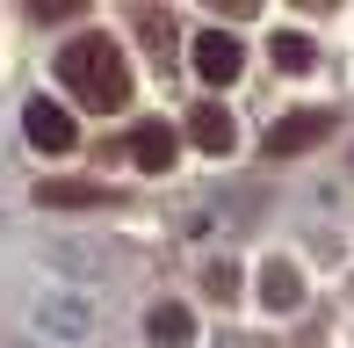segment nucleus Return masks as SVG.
<instances>
[{
    "label": "nucleus",
    "mask_w": 354,
    "mask_h": 348,
    "mask_svg": "<svg viewBox=\"0 0 354 348\" xmlns=\"http://www.w3.org/2000/svg\"><path fill=\"white\" fill-rule=\"evenodd\" d=\"M58 80L87 109H123L131 102V58H123L116 37H73L66 51H58Z\"/></svg>",
    "instance_id": "f257e3e1"
},
{
    "label": "nucleus",
    "mask_w": 354,
    "mask_h": 348,
    "mask_svg": "<svg viewBox=\"0 0 354 348\" xmlns=\"http://www.w3.org/2000/svg\"><path fill=\"white\" fill-rule=\"evenodd\" d=\"M188 51H196V73H203L210 87H232L239 73H246V44H239L232 29H203Z\"/></svg>",
    "instance_id": "f03ea898"
},
{
    "label": "nucleus",
    "mask_w": 354,
    "mask_h": 348,
    "mask_svg": "<svg viewBox=\"0 0 354 348\" xmlns=\"http://www.w3.org/2000/svg\"><path fill=\"white\" fill-rule=\"evenodd\" d=\"M22 131H29V146H37V153H73V146H80L73 109H58L51 94H37V102L22 109Z\"/></svg>",
    "instance_id": "7ed1b4c3"
},
{
    "label": "nucleus",
    "mask_w": 354,
    "mask_h": 348,
    "mask_svg": "<svg viewBox=\"0 0 354 348\" xmlns=\"http://www.w3.org/2000/svg\"><path fill=\"white\" fill-rule=\"evenodd\" d=\"M333 138V109H297V116H282L275 131H268V153L275 160H289V153H311Z\"/></svg>",
    "instance_id": "20e7f679"
},
{
    "label": "nucleus",
    "mask_w": 354,
    "mask_h": 348,
    "mask_svg": "<svg viewBox=\"0 0 354 348\" xmlns=\"http://www.w3.org/2000/svg\"><path fill=\"white\" fill-rule=\"evenodd\" d=\"M37 203H51V211H109V203H116V189H94V182H44L37 189Z\"/></svg>",
    "instance_id": "39448f33"
},
{
    "label": "nucleus",
    "mask_w": 354,
    "mask_h": 348,
    "mask_svg": "<svg viewBox=\"0 0 354 348\" xmlns=\"http://www.w3.org/2000/svg\"><path fill=\"white\" fill-rule=\"evenodd\" d=\"M188 138H196V146H203V153H232V146H239V123H232V116H224V109H217V102H203V109H196V116H188Z\"/></svg>",
    "instance_id": "423d86ee"
},
{
    "label": "nucleus",
    "mask_w": 354,
    "mask_h": 348,
    "mask_svg": "<svg viewBox=\"0 0 354 348\" xmlns=\"http://www.w3.org/2000/svg\"><path fill=\"white\" fill-rule=\"evenodd\" d=\"M131 160L145 174H167L174 167V131H167V123H138V131H131Z\"/></svg>",
    "instance_id": "0eeeda50"
},
{
    "label": "nucleus",
    "mask_w": 354,
    "mask_h": 348,
    "mask_svg": "<svg viewBox=\"0 0 354 348\" xmlns=\"http://www.w3.org/2000/svg\"><path fill=\"white\" fill-rule=\"evenodd\" d=\"M261 297H268L275 312H297V305H304V276H297L289 261H268V268H261Z\"/></svg>",
    "instance_id": "6e6552de"
},
{
    "label": "nucleus",
    "mask_w": 354,
    "mask_h": 348,
    "mask_svg": "<svg viewBox=\"0 0 354 348\" xmlns=\"http://www.w3.org/2000/svg\"><path fill=\"white\" fill-rule=\"evenodd\" d=\"M145 327H152V341H159V348H181L188 334H196L188 305H152V320H145Z\"/></svg>",
    "instance_id": "1a4fd4ad"
},
{
    "label": "nucleus",
    "mask_w": 354,
    "mask_h": 348,
    "mask_svg": "<svg viewBox=\"0 0 354 348\" xmlns=\"http://www.w3.org/2000/svg\"><path fill=\"white\" fill-rule=\"evenodd\" d=\"M268 51H275V66H282V73H311V66H318L311 37H297V29H282V37L268 44Z\"/></svg>",
    "instance_id": "9d476101"
},
{
    "label": "nucleus",
    "mask_w": 354,
    "mask_h": 348,
    "mask_svg": "<svg viewBox=\"0 0 354 348\" xmlns=\"http://www.w3.org/2000/svg\"><path fill=\"white\" fill-rule=\"evenodd\" d=\"M138 29H145V37H152V44H159V58L174 51V22H167V15H159V8H145V15H138Z\"/></svg>",
    "instance_id": "9b49d317"
},
{
    "label": "nucleus",
    "mask_w": 354,
    "mask_h": 348,
    "mask_svg": "<svg viewBox=\"0 0 354 348\" xmlns=\"http://www.w3.org/2000/svg\"><path fill=\"white\" fill-rule=\"evenodd\" d=\"M210 297H239V276H232V268H224V261L210 268Z\"/></svg>",
    "instance_id": "f8f14e48"
}]
</instances>
